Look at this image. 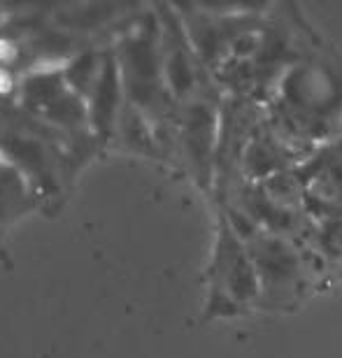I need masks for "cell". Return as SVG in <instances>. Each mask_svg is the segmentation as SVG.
<instances>
[{
	"instance_id": "6da1fadb",
	"label": "cell",
	"mask_w": 342,
	"mask_h": 358,
	"mask_svg": "<svg viewBox=\"0 0 342 358\" xmlns=\"http://www.w3.org/2000/svg\"><path fill=\"white\" fill-rule=\"evenodd\" d=\"M266 119L305 159L342 133V59L324 38L287 70Z\"/></svg>"
},
{
	"instance_id": "7a4b0ae2",
	"label": "cell",
	"mask_w": 342,
	"mask_h": 358,
	"mask_svg": "<svg viewBox=\"0 0 342 358\" xmlns=\"http://www.w3.org/2000/svg\"><path fill=\"white\" fill-rule=\"evenodd\" d=\"M114 52H117L126 103H131L152 121L166 161L175 163L177 103L166 80L161 21L154 7H145V10L140 7L121 26Z\"/></svg>"
},
{
	"instance_id": "3957f363",
	"label": "cell",
	"mask_w": 342,
	"mask_h": 358,
	"mask_svg": "<svg viewBox=\"0 0 342 358\" xmlns=\"http://www.w3.org/2000/svg\"><path fill=\"white\" fill-rule=\"evenodd\" d=\"M224 212L252 254L261 286L259 312H294L333 282L322 259L308 245L261 231L235 212Z\"/></svg>"
},
{
	"instance_id": "277c9868",
	"label": "cell",
	"mask_w": 342,
	"mask_h": 358,
	"mask_svg": "<svg viewBox=\"0 0 342 358\" xmlns=\"http://www.w3.org/2000/svg\"><path fill=\"white\" fill-rule=\"evenodd\" d=\"M205 277V319H240L259 312L261 286L252 254L224 210H217L215 245Z\"/></svg>"
},
{
	"instance_id": "5b68a950",
	"label": "cell",
	"mask_w": 342,
	"mask_h": 358,
	"mask_svg": "<svg viewBox=\"0 0 342 358\" xmlns=\"http://www.w3.org/2000/svg\"><path fill=\"white\" fill-rule=\"evenodd\" d=\"M296 173L308 191L305 210L312 219L342 217V133L312 152Z\"/></svg>"
},
{
	"instance_id": "8992f818",
	"label": "cell",
	"mask_w": 342,
	"mask_h": 358,
	"mask_svg": "<svg viewBox=\"0 0 342 358\" xmlns=\"http://www.w3.org/2000/svg\"><path fill=\"white\" fill-rule=\"evenodd\" d=\"M124 103H126V96H124V84H121V70H119L117 52H114V45H112L103 52L101 75H98L96 87L87 100L89 128L101 147H105L110 140H114L117 121H119L121 110H124Z\"/></svg>"
},
{
	"instance_id": "52a82bcc",
	"label": "cell",
	"mask_w": 342,
	"mask_h": 358,
	"mask_svg": "<svg viewBox=\"0 0 342 358\" xmlns=\"http://www.w3.org/2000/svg\"><path fill=\"white\" fill-rule=\"evenodd\" d=\"M38 203L40 196L31 189L24 175L7 161L0 163V233Z\"/></svg>"
},
{
	"instance_id": "ba28073f",
	"label": "cell",
	"mask_w": 342,
	"mask_h": 358,
	"mask_svg": "<svg viewBox=\"0 0 342 358\" xmlns=\"http://www.w3.org/2000/svg\"><path fill=\"white\" fill-rule=\"evenodd\" d=\"M308 247L322 259L333 282L342 279V217L312 219Z\"/></svg>"
},
{
	"instance_id": "9c48e42d",
	"label": "cell",
	"mask_w": 342,
	"mask_h": 358,
	"mask_svg": "<svg viewBox=\"0 0 342 358\" xmlns=\"http://www.w3.org/2000/svg\"><path fill=\"white\" fill-rule=\"evenodd\" d=\"M103 52L105 49H98L96 45H84L80 52H75L66 61V66L61 68L66 84L84 100H89L91 91L96 87L98 75H101Z\"/></svg>"
},
{
	"instance_id": "30bf717a",
	"label": "cell",
	"mask_w": 342,
	"mask_h": 358,
	"mask_svg": "<svg viewBox=\"0 0 342 358\" xmlns=\"http://www.w3.org/2000/svg\"><path fill=\"white\" fill-rule=\"evenodd\" d=\"M0 163H3V156H0Z\"/></svg>"
}]
</instances>
